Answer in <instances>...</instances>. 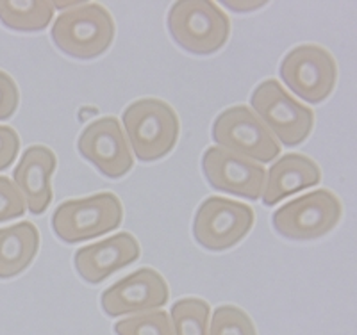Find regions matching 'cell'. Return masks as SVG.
I'll return each instance as SVG.
<instances>
[{"instance_id": "22", "label": "cell", "mask_w": 357, "mask_h": 335, "mask_svg": "<svg viewBox=\"0 0 357 335\" xmlns=\"http://www.w3.org/2000/svg\"><path fill=\"white\" fill-rule=\"evenodd\" d=\"M18 102H20V93L17 84L8 73L0 70V120H9L17 113Z\"/></svg>"}, {"instance_id": "15", "label": "cell", "mask_w": 357, "mask_h": 335, "mask_svg": "<svg viewBox=\"0 0 357 335\" xmlns=\"http://www.w3.org/2000/svg\"><path fill=\"white\" fill-rule=\"evenodd\" d=\"M266 177L261 196L264 205L272 207L291 194L320 184L321 171L312 159L302 154H288L266 171Z\"/></svg>"}, {"instance_id": "25", "label": "cell", "mask_w": 357, "mask_h": 335, "mask_svg": "<svg viewBox=\"0 0 357 335\" xmlns=\"http://www.w3.org/2000/svg\"><path fill=\"white\" fill-rule=\"evenodd\" d=\"M82 2H56L54 6V9H65V8H75V6H81Z\"/></svg>"}, {"instance_id": "10", "label": "cell", "mask_w": 357, "mask_h": 335, "mask_svg": "<svg viewBox=\"0 0 357 335\" xmlns=\"http://www.w3.org/2000/svg\"><path fill=\"white\" fill-rule=\"evenodd\" d=\"M79 154L109 178H122L134 166L132 154L120 121L114 116H104L89 123L77 141Z\"/></svg>"}, {"instance_id": "23", "label": "cell", "mask_w": 357, "mask_h": 335, "mask_svg": "<svg viewBox=\"0 0 357 335\" xmlns=\"http://www.w3.org/2000/svg\"><path fill=\"white\" fill-rule=\"evenodd\" d=\"M20 152V138L11 127L0 125V171L8 170Z\"/></svg>"}, {"instance_id": "2", "label": "cell", "mask_w": 357, "mask_h": 335, "mask_svg": "<svg viewBox=\"0 0 357 335\" xmlns=\"http://www.w3.org/2000/svg\"><path fill=\"white\" fill-rule=\"evenodd\" d=\"M123 127L136 159L142 162L159 161L170 154L181 132L175 111L158 98L130 104L123 113Z\"/></svg>"}, {"instance_id": "3", "label": "cell", "mask_w": 357, "mask_h": 335, "mask_svg": "<svg viewBox=\"0 0 357 335\" xmlns=\"http://www.w3.org/2000/svg\"><path fill=\"white\" fill-rule=\"evenodd\" d=\"M168 31L175 43L195 56H209L227 43L229 17L215 2L186 0L175 2L168 13Z\"/></svg>"}, {"instance_id": "9", "label": "cell", "mask_w": 357, "mask_h": 335, "mask_svg": "<svg viewBox=\"0 0 357 335\" xmlns=\"http://www.w3.org/2000/svg\"><path fill=\"white\" fill-rule=\"evenodd\" d=\"M254 221V210L247 203L222 196H209L197 210L193 235L206 250L222 251L238 244L250 232Z\"/></svg>"}, {"instance_id": "14", "label": "cell", "mask_w": 357, "mask_h": 335, "mask_svg": "<svg viewBox=\"0 0 357 335\" xmlns=\"http://www.w3.org/2000/svg\"><path fill=\"white\" fill-rule=\"evenodd\" d=\"M57 159L52 150L43 145L29 146L13 171V178L33 215H43L52 202V175Z\"/></svg>"}, {"instance_id": "4", "label": "cell", "mask_w": 357, "mask_h": 335, "mask_svg": "<svg viewBox=\"0 0 357 335\" xmlns=\"http://www.w3.org/2000/svg\"><path fill=\"white\" fill-rule=\"evenodd\" d=\"M122 221L123 207L116 194L97 193L61 203L52 216V228L66 244H75L116 231Z\"/></svg>"}, {"instance_id": "19", "label": "cell", "mask_w": 357, "mask_h": 335, "mask_svg": "<svg viewBox=\"0 0 357 335\" xmlns=\"http://www.w3.org/2000/svg\"><path fill=\"white\" fill-rule=\"evenodd\" d=\"M116 335H174L170 315L165 311L143 312L114 325Z\"/></svg>"}, {"instance_id": "24", "label": "cell", "mask_w": 357, "mask_h": 335, "mask_svg": "<svg viewBox=\"0 0 357 335\" xmlns=\"http://www.w3.org/2000/svg\"><path fill=\"white\" fill-rule=\"evenodd\" d=\"M223 6L236 13H245V11H254V9H259L263 6H266V2H232V0H225Z\"/></svg>"}, {"instance_id": "20", "label": "cell", "mask_w": 357, "mask_h": 335, "mask_svg": "<svg viewBox=\"0 0 357 335\" xmlns=\"http://www.w3.org/2000/svg\"><path fill=\"white\" fill-rule=\"evenodd\" d=\"M209 335H257V332L247 312L232 305H223L213 314Z\"/></svg>"}, {"instance_id": "12", "label": "cell", "mask_w": 357, "mask_h": 335, "mask_svg": "<svg viewBox=\"0 0 357 335\" xmlns=\"http://www.w3.org/2000/svg\"><path fill=\"white\" fill-rule=\"evenodd\" d=\"M202 171L209 186L216 191L247 198L250 202L259 200L263 194L266 178L263 166L220 146H211L204 152Z\"/></svg>"}, {"instance_id": "5", "label": "cell", "mask_w": 357, "mask_h": 335, "mask_svg": "<svg viewBox=\"0 0 357 335\" xmlns=\"http://www.w3.org/2000/svg\"><path fill=\"white\" fill-rule=\"evenodd\" d=\"M250 105L272 136L289 148L304 143L314 125V113L289 97L275 79H268L254 89Z\"/></svg>"}, {"instance_id": "8", "label": "cell", "mask_w": 357, "mask_h": 335, "mask_svg": "<svg viewBox=\"0 0 357 335\" xmlns=\"http://www.w3.org/2000/svg\"><path fill=\"white\" fill-rule=\"evenodd\" d=\"M280 79L309 104H320L336 88V61L320 45H298L280 63Z\"/></svg>"}, {"instance_id": "7", "label": "cell", "mask_w": 357, "mask_h": 335, "mask_svg": "<svg viewBox=\"0 0 357 335\" xmlns=\"http://www.w3.org/2000/svg\"><path fill=\"white\" fill-rule=\"evenodd\" d=\"M341 219V203L334 193L317 189L298 196L273 212L277 234L293 241H311L329 234Z\"/></svg>"}, {"instance_id": "17", "label": "cell", "mask_w": 357, "mask_h": 335, "mask_svg": "<svg viewBox=\"0 0 357 335\" xmlns=\"http://www.w3.org/2000/svg\"><path fill=\"white\" fill-rule=\"evenodd\" d=\"M54 6L47 0L15 2L0 0V22L17 33H40L54 18Z\"/></svg>"}, {"instance_id": "6", "label": "cell", "mask_w": 357, "mask_h": 335, "mask_svg": "<svg viewBox=\"0 0 357 335\" xmlns=\"http://www.w3.org/2000/svg\"><path fill=\"white\" fill-rule=\"evenodd\" d=\"M211 136L220 148L257 161V164L272 162L280 154L279 141L247 105L229 107L218 114Z\"/></svg>"}, {"instance_id": "13", "label": "cell", "mask_w": 357, "mask_h": 335, "mask_svg": "<svg viewBox=\"0 0 357 335\" xmlns=\"http://www.w3.org/2000/svg\"><path fill=\"white\" fill-rule=\"evenodd\" d=\"M139 254L142 250L136 237L129 232H120L106 241L79 248L73 255V264L82 280L97 286L118 270L136 263Z\"/></svg>"}, {"instance_id": "1", "label": "cell", "mask_w": 357, "mask_h": 335, "mask_svg": "<svg viewBox=\"0 0 357 335\" xmlns=\"http://www.w3.org/2000/svg\"><path fill=\"white\" fill-rule=\"evenodd\" d=\"M54 45L73 59H95L111 47L114 22L100 4H81L63 11L50 31Z\"/></svg>"}, {"instance_id": "21", "label": "cell", "mask_w": 357, "mask_h": 335, "mask_svg": "<svg viewBox=\"0 0 357 335\" xmlns=\"http://www.w3.org/2000/svg\"><path fill=\"white\" fill-rule=\"evenodd\" d=\"M25 200L8 177L0 175V223L25 215Z\"/></svg>"}, {"instance_id": "18", "label": "cell", "mask_w": 357, "mask_h": 335, "mask_svg": "<svg viewBox=\"0 0 357 335\" xmlns=\"http://www.w3.org/2000/svg\"><path fill=\"white\" fill-rule=\"evenodd\" d=\"M209 315L211 309L200 298L178 299L172 307L170 318L175 335H209Z\"/></svg>"}, {"instance_id": "11", "label": "cell", "mask_w": 357, "mask_h": 335, "mask_svg": "<svg viewBox=\"0 0 357 335\" xmlns=\"http://www.w3.org/2000/svg\"><path fill=\"white\" fill-rule=\"evenodd\" d=\"M170 298L167 280L155 270L142 267L102 293V311L109 318L159 311Z\"/></svg>"}, {"instance_id": "16", "label": "cell", "mask_w": 357, "mask_h": 335, "mask_svg": "<svg viewBox=\"0 0 357 335\" xmlns=\"http://www.w3.org/2000/svg\"><path fill=\"white\" fill-rule=\"evenodd\" d=\"M40 250V232L31 221L0 228V279H13L27 270Z\"/></svg>"}]
</instances>
